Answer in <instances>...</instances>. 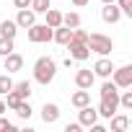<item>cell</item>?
<instances>
[{
  "label": "cell",
  "instance_id": "d6a6232c",
  "mask_svg": "<svg viewBox=\"0 0 132 132\" xmlns=\"http://www.w3.org/2000/svg\"><path fill=\"white\" fill-rule=\"evenodd\" d=\"M5 109H8V106H5V101H0V114H3Z\"/></svg>",
  "mask_w": 132,
  "mask_h": 132
},
{
  "label": "cell",
  "instance_id": "83f0119b",
  "mask_svg": "<svg viewBox=\"0 0 132 132\" xmlns=\"http://www.w3.org/2000/svg\"><path fill=\"white\" fill-rule=\"evenodd\" d=\"M117 5H119V11H122V16H127V18H132V0H117Z\"/></svg>",
  "mask_w": 132,
  "mask_h": 132
},
{
  "label": "cell",
  "instance_id": "cb8c5ba5",
  "mask_svg": "<svg viewBox=\"0 0 132 132\" xmlns=\"http://www.w3.org/2000/svg\"><path fill=\"white\" fill-rule=\"evenodd\" d=\"M34 13H44V11H49L52 5H49V0H31V5H29Z\"/></svg>",
  "mask_w": 132,
  "mask_h": 132
},
{
  "label": "cell",
  "instance_id": "3957f363",
  "mask_svg": "<svg viewBox=\"0 0 132 132\" xmlns=\"http://www.w3.org/2000/svg\"><path fill=\"white\" fill-rule=\"evenodd\" d=\"M111 80L117 88H132V65H122V68L111 70Z\"/></svg>",
  "mask_w": 132,
  "mask_h": 132
},
{
  "label": "cell",
  "instance_id": "f546056e",
  "mask_svg": "<svg viewBox=\"0 0 132 132\" xmlns=\"http://www.w3.org/2000/svg\"><path fill=\"white\" fill-rule=\"evenodd\" d=\"M65 132H80V122H73V124H68V127H65Z\"/></svg>",
  "mask_w": 132,
  "mask_h": 132
},
{
  "label": "cell",
  "instance_id": "e0dca14e",
  "mask_svg": "<svg viewBox=\"0 0 132 132\" xmlns=\"http://www.w3.org/2000/svg\"><path fill=\"white\" fill-rule=\"evenodd\" d=\"M109 119H111V132H124L129 127V117H124V114H111Z\"/></svg>",
  "mask_w": 132,
  "mask_h": 132
},
{
  "label": "cell",
  "instance_id": "5bb4252c",
  "mask_svg": "<svg viewBox=\"0 0 132 132\" xmlns=\"http://www.w3.org/2000/svg\"><path fill=\"white\" fill-rule=\"evenodd\" d=\"M42 119H44L47 124H54V122L60 119V106H57V104H44V106H42Z\"/></svg>",
  "mask_w": 132,
  "mask_h": 132
},
{
  "label": "cell",
  "instance_id": "6da1fadb",
  "mask_svg": "<svg viewBox=\"0 0 132 132\" xmlns=\"http://www.w3.org/2000/svg\"><path fill=\"white\" fill-rule=\"evenodd\" d=\"M57 75V62L52 57H39L34 62V80L42 83V86H49Z\"/></svg>",
  "mask_w": 132,
  "mask_h": 132
},
{
  "label": "cell",
  "instance_id": "f1b7e54d",
  "mask_svg": "<svg viewBox=\"0 0 132 132\" xmlns=\"http://www.w3.org/2000/svg\"><path fill=\"white\" fill-rule=\"evenodd\" d=\"M13 129H16V124H11L3 114H0V132H13Z\"/></svg>",
  "mask_w": 132,
  "mask_h": 132
},
{
  "label": "cell",
  "instance_id": "9a60e30c",
  "mask_svg": "<svg viewBox=\"0 0 132 132\" xmlns=\"http://www.w3.org/2000/svg\"><path fill=\"white\" fill-rule=\"evenodd\" d=\"M44 23L49 26V29H57V26H62V13L57 11V8H49V11H44Z\"/></svg>",
  "mask_w": 132,
  "mask_h": 132
},
{
  "label": "cell",
  "instance_id": "d4e9b609",
  "mask_svg": "<svg viewBox=\"0 0 132 132\" xmlns=\"http://www.w3.org/2000/svg\"><path fill=\"white\" fill-rule=\"evenodd\" d=\"M18 101H23V98H21L16 91H8V93H5V106H8V109H16Z\"/></svg>",
  "mask_w": 132,
  "mask_h": 132
},
{
  "label": "cell",
  "instance_id": "52a82bcc",
  "mask_svg": "<svg viewBox=\"0 0 132 132\" xmlns=\"http://www.w3.org/2000/svg\"><path fill=\"white\" fill-rule=\"evenodd\" d=\"M78 122H80V127H91V124L98 122V111H96L91 104H86V106L78 109Z\"/></svg>",
  "mask_w": 132,
  "mask_h": 132
},
{
  "label": "cell",
  "instance_id": "30bf717a",
  "mask_svg": "<svg viewBox=\"0 0 132 132\" xmlns=\"http://www.w3.org/2000/svg\"><path fill=\"white\" fill-rule=\"evenodd\" d=\"M16 23H18V29H29V26H34V23H36V13H34L31 8H18Z\"/></svg>",
  "mask_w": 132,
  "mask_h": 132
},
{
  "label": "cell",
  "instance_id": "484cf974",
  "mask_svg": "<svg viewBox=\"0 0 132 132\" xmlns=\"http://www.w3.org/2000/svg\"><path fill=\"white\" fill-rule=\"evenodd\" d=\"M119 106L132 109V91H119Z\"/></svg>",
  "mask_w": 132,
  "mask_h": 132
},
{
  "label": "cell",
  "instance_id": "9c48e42d",
  "mask_svg": "<svg viewBox=\"0 0 132 132\" xmlns=\"http://www.w3.org/2000/svg\"><path fill=\"white\" fill-rule=\"evenodd\" d=\"M101 18H104L106 23H117V21L122 18L119 5H117V3H104V8H101Z\"/></svg>",
  "mask_w": 132,
  "mask_h": 132
},
{
  "label": "cell",
  "instance_id": "4316f807",
  "mask_svg": "<svg viewBox=\"0 0 132 132\" xmlns=\"http://www.w3.org/2000/svg\"><path fill=\"white\" fill-rule=\"evenodd\" d=\"M96 111H98V117H104V119H109L111 114H117V109H111V106H109L106 101H101V104L96 106Z\"/></svg>",
  "mask_w": 132,
  "mask_h": 132
},
{
  "label": "cell",
  "instance_id": "1f68e13d",
  "mask_svg": "<svg viewBox=\"0 0 132 132\" xmlns=\"http://www.w3.org/2000/svg\"><path fill=\"white\" fill-rule=\"evenodd\" d=\"M88 3H91V0H73V5H75V8H83V5H88Z\"/></svg>",
  "mask_w": 132,
  "mask_h": 132
},
{
  "label": "cell",
  "instance_id": "7402d4cb",
  "mask_svg": "<svg viewBox=\"0 0 132 132\" xmlns=\"http://www.w3.org/2000/svg\"><path fill=\"white\" fill-rule=\"evenodd\" d=\"M8 91H13V80H11V73H3L0 75V96H5Z\"/></svg>",
  "mask_w": 132,
  "mask_h": 132
},
{
  "label": "cell",
  "instance_id": "5b68a950",
  "mask_svg": "<svg viewBox=\"0 0 132 132\" xmlns=\"http://www.w3.org/2000/svg\"><path fill=\"white\" fill-rule=\"evenodd\" d=\"M65 47L70 49V57H73L75 62H83V60H88V57H91V49H88V44H86V42H80V39H70Z\"/></svg>",
  "mask_w": 132,
  "mask_h": 132
},
{
  "label": "cell",
  "instance_id": "4fadbf2b",
  "mask_svg": "<svg viewBox=\"0 0 132 132\" xmlns=\"http://www.w3.org/2000/svg\"><path fill=\"white\" fill-rule=\"evenodd\" d=\"M52 39L65 47V44L73 39V29H70V26H57V29H52Z\"/></svg>",
  "mask_w": 132,
  "mask_h": 132
},
{
  "label": "cell",
  "instance_id": "7c38bea8",
  "mask_svg": "<svg viewBox=\"0 0 132 132\" xmlns=\"http://www.w3.org/2000/svg\"><path fill=\"white\" fill-rule=\"evenodd\" d=\"M96 83V75H93V70H78L75 73V86L78 88H86V91H91V86Z\"/></svg>",
  "mask_w": 132,
  "mask_h": 132
},
{
  "label": "cell",
  "instance_id": "ba28073f",
  "mask_svg": "<svg viewBox=\"0 0 132 132\" xmlns=\"http://www.w3.org/2000/svg\"><path fill=\"white\" fill-rule=\"evenodd\" d=\"M111 70H114V62L109 60V54L98 57L93 65V75H98V78H111Z\"/></svg>",
  "mask_w": 132,
  "mask_h": 132
},
{
  "label": "cell",
  "instance_id": "836d02e7",
  "mask_svg": "<svg viewBox=\"0 0 132 132\" xmlns=\"http://www.w3.org/2000/svg\"><path fill=\"white\" fill-rule=\"evenodd\" d=\"M101 3H117V0H101Z\"/></svg>",
  "mask_w": 132,
  "mask_h": 132
},
{
  "label": "cell",
  "instance_id": "ac0fdd59",
  "mask_svg": "<svg viewBox=\"0 0 132 132\" xmlns=\"http://www.w3.org/2000/svg\"><path fill=\"white\" fill-rule=\"evenodd\" d=\"M16 34H18V23L16 21H3L0 23V36H8V39H16Z\"/></svg>",
  "mask_w": 132,
  "mask_h": 132
},
{
  "label": "cell",
  "instance_id": "603a6c76",
  "mask_svg": "<svg viewBox=\"0 0 132 132\" xmlns=\"http://www.w3.org/2000/svg\"><path fill=\"white\" fill-rule=\"evenodd\" d=\"M16 47H13V39H8V36H0V57H5V54H11Z\"/></svg>",
  "mask_w": 132,
  "mask_h": 132
},
{
  "label": "cell",
  "instance_id": "ffe728a7",
  "mask_svg": "<svg viewBox=\"0 0 132 132\" xmlns=\"http://www.w3.org/2000/svg\"><path fill=\"white\" fill-rule=\"evenodd\" d=\"M62 26H70V29H78V26H80V16H78L75 11H70V13H62Z\"/></svg>",
  "mask_w": 132,
  "mask_h": 132
},
{
  "label": "cell",
  "instance_id": "4dcf8cb0",
  "mask_svg": "<svg viewBox=\"0 0 132 132\" xmlns=\"http://www.w3.org/2000/svg\"><path fill=\"white\" fill-rule=\"evenodd\" d=\"M13 5H16V8H29L31 0H13Z\"/></svg>",
  "mask_w": 132,
  "mask_h": 132
},
{
  "label": "cell",
  "instance_id": "2e32d148",
  "mask_svg": "<svg viewBox=\"0 0 132 132\" xmlns=\"http://www.w3.org/2000/svg\"><path fill=\"white\" fill-rule=\"evenodd\" d=\"M70 104H73L75 109H80V106H86V104H91V93H88L86 88H78V91L73 93V98H70Z\"/></svg>",
  "mask_w": 132,
  "mask_h": 132
},
{
  "label": "cell",
  "instance_id": "d6986e66",
  "mask_svg": "<svg viewBox=\"0 0 132 132\" xmlns=\"http://www.w3.org/2000/svg\"><path fill=\"white\" fill-rule=\"evenodd\" d=\"M21 119H31V114H34V109H31V104H29V98H23V101H18V106L13 109Z\"/></svg>",
  "mask_w": 132,
  "mask_h": 132
},
{
  "label": "cell",
  "instance_id": "8fae6325",
  "mask_svg": "<svg viewBox=\"0 0 132 132\" xmlns=\"http://www.w3.org/2000/svg\"><path fill=\"white\" fill-rule=\"evenodd\" d=\"M21 68H23V57H21V54L11 52V54L3 57V70H8V73H18Z\"/></svg>",
  "mask_w": 132,
  "mask_h": 132
},
{
  "label": "cell",
  "instance_id": "7a4b0ae2",
  "mask_svg": "<svg viewBox=\"0 0 132 132\" xmlns=\"http://www.w3.org/2000/svg\"><path fill=\"white\" fill-rule=\"evenodd\" d=\"M88 49L91 52H96V54H111V49H114V42L109 39V36H104V34H88Z\"/></svg>",
  "mask_w": 132,
  "mask_h": 132
},
{
  "label": "cell",
  "instance_id": "44dd1931",
  "mask_svg": "<svg viewBox=\"0 0 132 132\" xmlns=\"http://www.w3.org/2000/svg\"><path fill=\"white\" fill-rule=\"evenodd\" d=\"M13 91L21 96V98H31V83L29 80H21V83H13Z\"/></svg>",
  "mask_w": 132,
  "mask_h": 132
},
{
  "label": "cell",
  "instance_id": "8992f818",
  "mask_svg": "<svg viewBox=\"0 0 132 132\" xmlns=\"http://www.w3.org/2000/svg\"><path fill=\"white\" fill-rule=\"evenodd\" d=\"M98 93H101V101H106L111 109H119V88L114 86V80H106Z\"/></svg>",
  "mask_w": 132,
  "mask_h": 132
},
{
  "label": "cell",
  "instance_id": "277c9868",
  "mask_svg": "<svg viewBox=\"0 0 132 132\" xmlns=\"http://www.w3.org/2000/svg\"><path fill=\"white\" fill-rule=\"evenodd\" d=\"M29 42H34V44L52 42V29H49L47 23H34V26H29Z\"/></svg>",
  "mask_w": 132,
  "mask_h": 132
}]
</instances>
